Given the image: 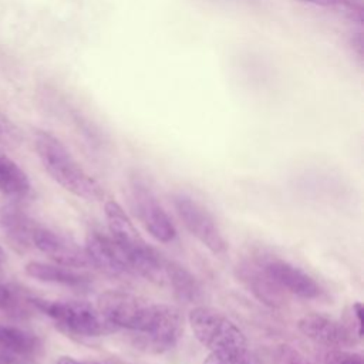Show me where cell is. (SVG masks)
Listing matches in <instances>:
<instances>
[{
  "mask_svg": "<svg viewBox=\"0 0 364 364\" xmlns=\"http://www.w3.org/2000/svg\"><path fill=\"white\" fill-rule=\"evenodd\" d=\"M97 307L118 331H129L132 344L145 353L172 350L183 333V317L175 306L151 303L128 291H104Z\"/></svg>",
  "mask_w": 364,
  "mask_h": 364,
  "instance_id": "1",
  "label": "cell"
},
{
  "mask_svg": "<svg viewBox=\"0 0 364 364\" xmlns=\"http://www.w3.org/2000/svg\"><path fill=\"white\" fill-rule=\"evenodd\" d=\"M34 146L46 172L65 191L85 200L104 198L101 185L80 166L57 136L38 129L34 134Z\"/></svg>",
  "mask_w": 364,
  "mask_h": 364,
  "instance_id": "2",
  "label": "cell"
},
{
  "mask_svg": "<svg viewBox=\"0 0 364 364\" xmlns=\"http://www.w3.org/2000/svg\"><path fill=\"white\" fill-rule=\"evenodd\" d=\"M104 213L109 236L125 256L134 273L154 283H162L165 280L164 259L139 235L121 205L115 200H107Z\"/></svg>",
  "mask_w": 364,
  "mask_h": 364,
  "instance_id": "3",
  "label": "cell"
},
{
  "mask_svg": "<svg viewBox=\"0 0 364 364\" xmlns=\"http://www.w3.org/2000/svg\"><path fill=\"white\" fill-rule=\"evenodd\" d=\"M30 304L47 316L57 328L78 337H101L117 333L97 306L78 300L31 299Z\"/></svg>",
  "mask_w": 364,
  "mask_h": 364,
  "instance_id": "4",
  "label": "cell"
},
{
  "mask_svg": "<svg viewBox=\"0 0 364 364\" xmlns=\"http://www.w3.org/2000/svg\"><path fill=\"white\" fill-rule=\"evenodd\" d=\"M188 321L198 341L209 351L247 346L245 333L230 318L215 309L195 306L189 311Z\"/></svg>",
  "mask_w": 364,
  "mask_h": 364,
  "instance_id": "5",
  "label": "cell"
},
{
  "mask_svg": "<svg viewBox=\"0 0 364 364\" xmlns=\"http://www.w3.org/2000/svg\"><path fill=\"white\" fill-rule=\"evenodd\" d=\"M129 191L134 210L144 228L162 243H169L176 236V229L155 192L138 175L131 176Z\"/></svg>",
  "mask_w": 364,
  "mask_h": 364,
  "instance_id": "6",
  "label": "cell"
},
{
  "mask_svg": "<svg viewBox=\"0 0 364 364\" xmlns=\"http://www.w3.org/2000/svg\"><path fill=\"white\" fill-rule=\"evenodd\" d=\"M173 208L186 230L213 255L219 256L228 250V243L215 218L198 200L178 193L173 196Z\"/></svg>",
  "mask_w": 364,
  "mask_h": 364,
  "instance_id": "7",
  "label": "cell"
},
{
  "mask_svg": "<svg viewBox=\"0 0 364 364\" xmlns=\"http://www.w3.org/2000/svg\"><path fill=\"white\" fill-rule=\"evenodd\" d=\"M30 246H34L57 264L80 269L91 266L88 256L80 245L65 235L34 223L30 233Z\"/></svg>",
  "mask_w": 364,
  "mask_h": 364,
  "instance_id": "8",
  "label": "cell"
},
{
  "mask_svg": "<svg viewBox=\"0 0 364 364\" xmlns=\"http://www.w3.org/2000/svg\"><path fill=\"white\" fill-rule=\"evenodd\" d=\"M270 279L286 293L304 300L318 299L323 294L320 284L304 270L280 257H264L259 260Z\"/></svg>",
  "mask_w": 364,
  "mask_h": 364,
  "instance_id": "9",
  "label": "cell"
},
{
  "mask_svg": "<svg viewBox=\"0 0 364 364\" xmlns=\"http://www.w3.org/2000/svg\"><path fill=\"white\" fill-rule=\"evenodd\" d=\"M84 250L91 266L100 269L108 276L125 277L135 274L111 236H105L100 230H90L87 233Z\"/></svg>",
  "mask_w": 364,
  "mask_h": 364,
  "instance_id": "10",
  "label": "cell"
},
{
  "mask_svg": "<svg viewBox=\"0 0 364 364\" xmlns=\"http://www.w3.org/2000/svg\"><path fill=\"white\" fill-rule=\"evenodd\" d=\"M297 327L307 338L327 348H346L360 341L344 323L318 313L303 316Z\"/></svg>",
  "mask_w": 364,
  "mask_h": 364,
  "instance_id": "11",
  "label": "cell"
},
{
  "mask_svg": "<svg viewBox=\"0 0 364 364\" xmlns=\"http://www.w3.org/2000/svg\"><path fill=\"white\" fill-rule=\"evenodd\" d=\"M237 280L262 304L269 309H282L286 301V291L282 290L264 272L259 260H246L236 266Z\"/></svg>",
  "mask_w": 364,
  "mask_h": 364,
  "instance_id": "12",
  "label": "cell"
},
{
  "mask_svg": "<svg viewBox=\"0 0 364 364\" xmlns=\"http://www.w3.org/2000/svg\"><path fill=\"white\" fill-rule=\"evenodd\" d=\"M41 340L21 327L0 324V355L11 360L34 358L41 351Z\"/></svg>",
  "mask_w": 364,
  "mask_h": 364,
  "instance_id": "13",
  "label": "cell"
},
{
  "mask_svg": "<svg viewBox=\"0 0 364 364\" xmlns=\"http://www.w3.org/2000/svg\"><path fill=\"white\" fill-rule=\"evenodd\" d=\"M24 270L30 277H34L40 282L60 284L71 289H88L92 283V279L88 274L78 272L74 267L57 263L50 264L43 262H28Z\"/></svg>",
  "mask_w": 364,
  "mask_h": 364,
  "instance_id": "14",
  "label": "cell"
},
{
  "mask_svg": "<svg viewBox=\"0 0 364 364\" xmlns=\"http://www.w3.org/2000/svg\"><path fill=\"white\" fill-rule=\"evenodd\" d=\"M164 276L169 282L173 294L183 303H199L203 291L198 279L181 263L164 259Z\"/></svg>",
  "mask_w": 364,
  "mask_h": 364,
  "instance_id": "15",
  "label": "cell"
},
{
  "mask_svg": "<svg viewBox=\"0 0 364 364\" xmlns=\"http://www.w3.org/2000/svg\"><path fill=\"white\" fill-rule=\"evenodd\" d=\"M30 191L31 183L27 173L16 161L0 149V192L11 199H23Z\"/></svg>",
  "mask_w": 364,
  "mask_h": 364,
  "instance_id": "16",
  "label": "cell"
},
{
  "mask_svg": "<svg viewBox=\"0 0 364 364\" xmlns=\"http://www.w3.org/2000/svg\"><path fill=\"white\" fill-rule=\"evenodd\" d=\"M0 223L7 237L14 245L23 247L30 246V233L36 222L31 220L27 215L17 209H6L0 218Z\"/></svg>",
  "mask_w": 364,
  "mask_h": 364,
  "instance_id": "17",
  "label": "cell"
},
{
  "mask_svg": "<svg viewBox=\"0 0 364 364\" xmlns=\"http://www.w3.org/2000/svg\"><path fill=\"white\" fill-rule=\"evenodd\" d=\"M202 364H260V360L246 346L239 348L209 351Z\"/></svg>",
  "mask_w": 364,
  "mask_h": 364,
  "instance_id": "18",
  "label": "cell"
},
{
  "mask_svg": "<svg viewBox=\"0 0 364 364\" xmlns=\"http://www.w3.org/2000/svg\"><path fill=\"white\" fill-rule=\"evenodd\" d=\"M270 364H314V363L293 346L279 344L272 350Z\"/></svg>",
  "mask_w": 364,
  "mask_h": 364,
  "instance_id": "19",
  "label": "cell"
},
{
  "mask_svg": "<svg viewBox=\"0 0 364 364\" xmlns=\"http://www.w3.org/2000/svg\"><path fill=\"white\" fill-rule=\"evenodd\" d=\"M0 311L13 313L16 316L26 313L24 301L21 300L18 293H16L13 289L3 283H0Z\"/></svg>",
  "mask_w": 364,
  "mask_h": 364,
  "instance_id": "20",
  "label": "cell"
},
{
  "mask_svg": "<svg viewBox=\"0 0 364 364\" xmlns=\"http://www.w3.org/2000/svg\"><path fill=\"white\" fill-rule=\"evenodd\" d=\"M323 364H363V354L344 348H328L321 354Z\"/></svg>",
  "mask_w": 364,
  "mask_h": 364,
  "instance_id": "21",
  "label": "cell"
},
{
  "mask_svg": "<svg viewBox=\"0 0 364 364\" xmlns=\"http://www.w3.org/2000/svg\"><path fill=\"white\" fill-rule=\"evenodd\" d=\"M361 314H363V304L360 301H355L351 304L348 311V320L344 323L358 340H361Z\"/></svg>",
  "mask_w": 364,
  "mask_h": 364,
  "instance_id": "22",
  "label": "cell"
},
{
  "mask_svg": "<svg viewBox=\"0 0 364 364\" xmlns=\"http://www.w3.org/2000/svg\"><path fill=\"white\" fill-rule=\"evenodd\" d=\"M306 3H311L321 7H346L350 0H303Z\"/></svg>",
  "mask_w": 364,
  "mask_h": 364,
  "instance_id": "23",
  "label": "cell"
},
{
  "mask_svg": "<svg viewBox=\"0 0 364 364\" xmlns=\"http://www.w3.org/2000/svg\"><path fill=\"white\" fill-rule=\"evenodd\" d=\"M13 139H14L13 128L0 118V142L7 144V142H10Z\"/></svg>",
  "mask_w": 364,
  "mask_h": 364,
  "instance_id": "24",
  "label": "cell"
},
{
  "mask_svg": "<svg viewBox=\"0 0 364 364\" xmlns=\"http://www.w3.org/2000/svg\"><path fill=\"white\" fill-rule=\"evenodd\" d=\"M57 364H98V363H91V361L82 363V361H78V360H75V358H73V357L64 355V357H60V358H58Z\"/></svg>",
  "mask_w": 364,
  "mask_h": 364,
  "instance_id": "25",
  "label": "cell"
},
{
  "mask_svg": "<svg viewBox=\"0 0 364 364\" xmlns=\"http://www.w3.org/2000/svg\"><path fill=\"white\" fill-rule=\"evenodd\" d=\"M353 46H355L358 57L363 58V36L360 33H357L355 38H353Z\"/></svg>",
  "mask_w": 364,
  "mask_h": 364,
  "instance_id": "26",
  "label": "cell"
},
{
  "mask_svg": "<svg viewBox=\"0 0 364 364\" xmlns=\"http://www.w3.org/2000/svg\"><path fill=\"white\" fill-rule=\"evenodd\" d=\"M0 364H14L11 360H9V358H6V357H3V355H0Z\"/></svg>",
  "mask_w": 364,
  "mask_h": 364,
  "instance_id": "27",
  "label": "cell"
},
{
  "mask_svg": "<svg viewBox=\"0 0 364 364\" xmlns=\"http://www.w3.org/2000/svg\"><path fill=\"white\" fill-rule=\"evenodd\" d=\"M6 260V253H4V250H3V247L0 246V264L3 263Z\"/></svg>",
  "mask_w": 364,
  "mask_h": 364,
  "instance_id": "28",
  "label": "cell"
}]
</instances>
